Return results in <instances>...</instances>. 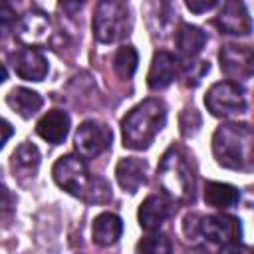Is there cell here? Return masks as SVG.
Here are the masks:
<instances>
[{
  "mask_svg": "<svg viewBox=\"0 0 254 254\" xmlns=\"http://www.w3.org/2000/svg\"><path fill=\"white\" fill-rule=\"evenodd\" d=\"M212 153L220 167L254 169V129L246 123H224L212 135Z\"/></svg>",
  "mask_w": 254,
  "mask_h": 254,
  "instance_id": "1",
  "label": "cell"
},
{
  "mask_svg": "<svg viewBox=\"0 0 254 254\" xmlns=\"http://www.w3.org/2000/svg\"><path fill=\"white\" fill-rule=\"evenodd\" d=\"M54 181L73 196H79L89 202H105L111 198V190L105 181L93 179L83 163L81 155H64L54 163L52 169Z\"/></svg>",
  "mask_w": 254,
  "mask_h": 254,
  "instance_id": "2",
  "label": "cell"
},
{
  "mask_svg": "<svg viewBox=\"0 0 254 254\" xmlns=\"http://www.w3.org/2000/svg\"><path fill=\"white\" fill-rule=\"evenodd\" d=\"M167 121V107L161 99H145L135 105L123 119H121V133L123 145L129 149H147L157 133L165 127Z\"/></svg>",
  "mask_w": 254,
  "mask_h": 254,
  "instance_id": "3",
  "label": "cell"
},
{
  "mask_svg": "<svg viewBox=\"0 0 254 254\" xmlns=\"http://www.w3.org/2000/svg\"><path fill=\"white\" fill-rule=\"evenodd\" d=\"M157 179H159L163 190L171 198H175V200H192V196H194L192 171H190L185 155L177 147H171L163 155V159L159 163Z\"/></svg>",
  "mask_w": 254,
  "mask_h": 254,
  "instance_id": "4",
  "label": "cell"
},
{
  "mask_svg": "<svg viewBox=\"0 0 254 254\" xmlns=\"http://www.w3.org/2000/svg\"><path fill=\"white\" fill-rule=\"evenodd\" d=\"M131 30V14L125 0H101L93 16V36L103 44L123 40Z\"/></svg>",
  "mask_w": 254,
  "mask_h": 254,
  "instance_id": "5",
  "label": "cell"
},
{
  "mask_svg": "<svg viewBox=\"0 0 254 254\" xmlns=\"http://www.w3.org/2000/svg\"><path fill=\"white\" fill-rule=\"evenodd\" d=\"M204 105L214 117H230V115H240L246 111V97L242 85L238 81H218L214 83L206 95H204Z\"/></svg>",
  "mask_w": 254,
  "mask_h": 254,
  "instance_id": "6",
  "label": "cell"
},
{
  "mask_svg": "<svg viewBox=\"0 0 254 254\" xmlns=\"http://www.w3.org/2000/svg\"><path fill=\"white\" fill-rule=\"evenodd\" d=\"M204 238L220 248L238 244L242 238V224L236 216L230 214H208L198 216V240Z\"/></svg>",
  "mask_w": 254,
  "mask_h": 254,
  "instance_id": "7",
  "label": "cell"
},
{
  "mask_svg": "<svg viewBox=\"0 0 254 254\" xmlns=\"http://www.w3.org/2000/svg\"><path fill=\"white\" fill-rule=\"evenodd\" d=\"M73 143H75V151L83 159H95L111 147L113 133L105 123L89 119V121H83L79 125Z\"/></svg>",
  "mask_w": 254,
  "mask_h": 254,
  "instance_id": "8",
  "label": "cell"
},
{
  "mask_svg": "<svg viewBox=\"0 0 254 254\" xmlns=\"http://www.w3.org/2000/svg\"><path fill=\"white\" fill-rule=\"evenodd\" d=\"M218 62L230 79H248L254 75V46L226 44L218 52Z\"/></svg>",
  "mask_w": 254,
  "mask_h": 254,
  "instance_id": "9",
  "label": "cell"
},
{
  "mask_svg": "<svg viewBox=\"0 0 254 254\" xmlns=\"http://www.w3.org/2000/svg\"><path fill=\"white\" fill-rule=\"evenodd\" d=\"M212 24L220 32L232 34V36H248L252 32L250 14H248L246 6L240 0H226V4L216 14V18L212 20Z\"/></svg>",
  "mask_w": 254,
  "mask_h": 254,
  "instance_id": "10",
  "label": "cell"
},
{
  "mask_svg": "<svg viewBox=\"0 0 254 254\" xmlns=\"http://www.w3.org/2000/svg\"><path fill=\"white\" fill-rule=\"evenodd\" d=\"M14 71L26 81H42L48 75V60L36 48H20L10 56Z\"/></svg>",
  "mask_w": 254,
  "mask_h": 254,
  "instance_id": "11",
  "label": "cell"
},
{
  "mask_svg": "<svg viewBox=\"0 0 254 254\" xmlns=\"http://www.w3.org/2000/svg\"><path fill=\"white\" fill-rule=\"evenodd\" d=\"M14 36L22 44H28V46L44 44L50 38V18L44 12H40V10H34V12L24 14L16 22Z\"/></svg>",
  "mask_w": 254,
  "mask_h": 254,
  "instance_id": "12",
  "label": "cell"
},
{
  "mask_svg": "<svg viewBox=\"0 0 254 254\" xmlns=\"http://www.w3.org/2000/svg\"><path fill=\"white\" fill-rule=\"evenodd\" d=\"M179 71V62L169 52H157L153 56L149 73H147V85L151 89H165L173 83Z\"/></svg>",
  "mask_w": 254,
  "mask_h": 254,
  "instance_id": "13",
  "label": "cell"
},
{
  "mask_svg": "<svg viewBox=\"0 0 254 254\" xmlns=\"http://www.w3.org/2000/svg\"><path fill=\"white\" fill-rule=\"evenodd\" d=\"M171 214V202L165 194H149L141 206H139V224L141 228L153 232L159 230V226L169 218Z\"/></svg>",
  "mask_w": 254,
  "mask_h": 254,
  "instance_id": "14",
  "label": "cell"
},
{
  "mask_svg": "<svg viewBox=\"0 0 254 254\" xmlns=\"http://www.w3.org/2000/svg\"><path fill=\"white\" fill-rule=\"evenodd\" d=\"M115 177L119 187L125 192H137L141 185H145L147 181V163L135 157H125L117 163L115 167Z\"/></svg>",
  "mask_w": 254,
  "mask_h": 254,
  "instance_id": "15",
  "label": "cell"
},
{
  "mask_svg": "<svg viewBox=\"0 0 254 254\" xmlns=\"http://www.w3.org/2000/svg\"><path fill=\"white\" fill-rule=\"evenodd\" d=\"M67 131H69V115L62 109L48 111L46 115H42V119L36 125V133L52 145H60L65 139Z\"/></svg>",
  "mask_w": 254,
  "mask_h": 254,
  "instance_id": "16",
  "label": "cell"
},
{
  "mask_svg": "<svg viewBox=\"0 0 254 254\" xmlns=\"http://www.w3.org/2000/svg\"><path fill=\"white\" fill-rule=\"evenodd\" d=\"M123 232V222L113 212H101L93 220V242L99 246H111L119 240Z\"/></svg>",
  "mask_w": 254,
  "mask_h": 254,
  "instance_id": "17",
  "label": "cell"
},
{
  "mask_svg": "<svg viewBox=\"0 0 254 254\" xmlns=\"http://www.w3.org/2000/svg\"><path fill=\"white\" fill-rule=\"evenodd\" d=\"M6 103H8L18 115H22L24 119H28V117L36 115V113L42 109L44 99H42V95H40L38 91H32V89H28V87H14V89L6 95Z\"/></svg>",
  "mask_w": 254,
  "mask_h": 254,
  "instance_id": "18",
  "label": "cell"
},
{
  "mask_svg": "<svg viewBox=\"0 0 254 254\" xmlns=\"http://www.w3.org/2000/svg\"><path fill=\"white\" fill-rule=\"evenodd\" d=\"M240 200V192L236 187L228 183L210 181L204 185V202L214 208H230Z\"/></svg>",
  "mask_w": 254,
  "mask_h": 254,
  "instance_id": "19",
  "label": "cell"
},
{
  "mask_svg": "<svg viewBox=\"0 0 254 254\" xmlns=\"http://www.w3.org/2000/svg\"><path fill=\"white\" fill-rule=\"evenodd\" d=\"M175 42H177V48L183 56L187 58H194L200 54L204 42H206V34L196 28V26H190V24H181L177 34H175Z\"/></svg>",
  "mask_w": 254,
  "mask_h": 254,
  "instance_id": "20",
  "label": "cell"
},
{
  "mask_svg": "<svg viewBox=\"0 0 254 254\" xmlns=\"http://www.w3.org/2000/svg\"><path fill=\"white\" fill-rule=\"evenodd\" d=\"M139 64L137 50L133 46H121L113 58V69L121 79H131Z\"/></svg>",
  "mask_w": 254,
  "mask_h": 254,
  "instance_id": "21",
  "label": "cell"
},
{
  "mask_svg": "<svg viewBox=\"0 0 254 254\" xmlns=\"http://www.w3.org/2000/svg\"><path fill=\"white\" fill-rule=\"evenodd\" d=\"M40 165V151L34 143L24 141L12 155V167L24 169V171H36Z\"/></svg>",
  "mask_w": 254,
  "mask_h": 254,
  "instance_id": "22",
  "label": "cell"
},
{
  "mask_svg": "<svg viewBox=\"0 0 254 254\" xmlns=\"http://www.w3.org/2000/svg\"><path fill=\"white\" fill-rule=\"evenodd\" d=\"M147 12H149V24L153 26V22L157 20V30H163L165 24L171 22L173 16V8H171V0H147Z\"/></svg>",
  "mask_w": 254,
  "mask_h": 254,
  "instance_id": "23",
  "label": "cell"
},
{
  "mask_svg": "<svg viewBox=\"0 0 254 254\" xmlns=\"http://www.w3.org/2000/svg\"><path fill=\"white\" fill-rule=\"evenodd\" d=\"M171 248L173 246L165 234H151L137 244V252H151V254H169Z\"/></svg>",
  "mask_w": 254,
  "mask_h": 254,
  "instance_id": "24",
  "label": "cell"
},
{
  "mask_svg": "<svg viewBox=\"0 0 254 254\" xmlns=\"http://www.w3.org/2000/svg\"><path fill=\"white\" fill-rule=\"evenodd\" d=\"M208 73V62H189L183 65V77L187 85H198L200 79Z\"/></svg>",
  "mask_w": 254,
  "mask_h": 254,
  "instance_id": "25",
  "label": "cell"
},
{
  "mask_svg": "<svg viewBox=\"0 0 254 254\" xmlns=\"http://www.w3.org/2000/svg\"><path fill=\"white\" fill-rule=\"evenodd\" d=\"M179 125H181V133L185 137H192L198 131V127H200V115H198V111L192 109V107L190 109H185L181 113V117H179Z\"/></svg>",
  "mask_w": 254,
  "mask_h": 254,
  "instance_id": "26",
  "label": "cell"
},
{
  "mask_svg": "<svg viewBox=\"0 0 254 254\" xmlns=\"http://www.w3.org/2000/svg\"><path fill=\"white\" fill-rule=\"evenodd\" d=\"M218 0H185L187 8L192 12V14H202V12H208L210 8L216 6Z\"/></svg>",
  "mask_w": 254,
  "mask_h": 254,
  "instance_id": "27",
  "label": "cell"
},
{
  "mask_svg": "<svg viewBox=\"0 0 254 254\" xmlns=\"http://www.w3.org/2000/svg\"><path fill=\"white\" fill-rule=\"evenodd\" d=\"M83 4H85V0H58L60 10L65 12L67 16H75V14L81 10Z\"/></svg>",
  "mask_w": 254,
  "mask_h": 254,
  "instance_id": "28",
  "label": "cell"
},
{
  "mask_svg": "<svg viewBox=\"0 0 254 254\" xmlns=\"http://www.w3.org/2000/svg\"><path fill=\"white\" fill-rule=\"evenodd\" d=\"M2 125H4V137H2V145H4V143L8 141V137L12 135V127H10V123H8V121H4Z\"/></svg>",
  "mask_w": 254,
  "mask_h": 254,
  "instance_id": "29",
  "label": "cell"
}]
</instances>
